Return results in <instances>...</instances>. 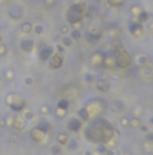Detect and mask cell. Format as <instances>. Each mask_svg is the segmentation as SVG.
Returning a JSON list of instances; mask_svg holds the SVG:
<instances>
[{"instance_id": "cell-1", "label": "cell", "mask_w": 153, "mask_h": 155, "mask_svg": "<svg viewBox=\"0 0 153 155\" xmlns=\"http://www.w3.org/2000/svg\"><path fill=\"white\" fill-rule=\"evenodd\" d=\"M86 4L84 3H79V4H75L73 6L69 7L68 12H67V19L71 24L75 23V22H79L83 19V15L86 12Z\"/></svg>"}, {"instance_id": "cell-2", "label": "cell", "mask_w": 153, "mask_h": 155, "mask_svg": "<svg viewBox=\"0 0 153 155\" xmlns=\"http://www.w3.org/2000/svg\"><path fill=\"white\" fill-rule=\"evenodd\" d=\"M130 61H132L130 55H129L124 49L121 51L120 53L115 54V64H116L118 67H122V69L128 67V66L130 65Z\"/></svg>"}, {"instance_id": "cell-3", "label": "cell", "mask_w": 153, "mask_h": 155, "mask_svg": "<svg viewBox=\"0 0 153 155\" xmlns=\"http://www.w3.org/2000/svg\"><path fill=\"white\" fill-rule=\"evenodd\" d=\"M12 98H13V100L6 99L7 105H9L12 110H15V111H22V110L24 108V106H25V101H24L21 96L15 95V94H12Z\"/></svg>"}, {"instance_id": "cell-4", "label": "cell", "mask_w": 153, "mask_h": 155, "mask_svg": "<svg viewBox=\"0 0 153 155\" xmlns=\"http://www.w3.org/2000/svg\"><path fill=\"white\" fill-rule=\"evenodd\" d=\"M63 61V57L61 53H56L54 55L50 57V61H49V69L50 70H56L62 65Z\"/></svg>"}, {"instance_id": "cell-5", "label": "cell", "mask_w": 153, "mask_h": 155, "mask_svg": "<svg viewBox=\"0 0 153 155\" xmlns=\"http://www.w3.org/2000/svg\"><path fill=\"white\" fill-rule=\"evenodd\" d=\"M51 54H53V47H50V46H44L43 45V47L38 51V57L43 61L48 60L51 57Z\"/></svg>"}, {"instance_id": "cell-6", "label": "cell", "mask_w": 153, "mask_h": 155, "mask_svg": "<svg viewBox=\"0 0 153 155\" xmlns=\"http://www.w3.org/2000/svg\"><path fill=\"white\" fill-rule=\"evenodd\" d=\"M129 30H130V33L134 35V36H141V34L143 33V28H142V25H141V23H139V22H132L130 24H129Z\"/></svg>"}, {"instance_id": "cell-7", "label": "cell", "mask_w": 153, "mask_h": 155, "mask_svg": "<svg viewBox=\"0 0 153 155\" xmlns=\"http://www.w3.org/2000/svg\"><path fill=\"white\" fill-rule=\"evenodd\" d=\"M104 57H105V55H104L103 53H101V52H96V53H93V54L91 55L92 65H93V66H96V67H98V66L103 65Z\"/></svg>"}, {"instance_id": "cell-8", "label": "cell", "mask_w": 153, "mask_h": 155, "mask_svg": "<svg viewBox=\"0 0 153 155\" xmlns=\"http://www.w3.org/2000/svg\"><path fill=\"white\" fill-rule=\"evenodd\" d=\"M109 49H110L111 53L117 54V53H120L121 51H123L124 48H123V45H122V42H121L120 40H114V41L110 43Z\"/></svg>"}, {"instance_id": "cell-9", "label": "cell", "mask_w": 153, "mask_h": 155, "mask_svg": "<svg viewBox=\"0 0 153 155\" xmlns=\"http://www.w3.org/2000/svg\"><path fill=\"white\" fill-rule=\"evenodd\" d=\"M68 129L73 132H76V131H79L82 129V123L78 120V119H75V118H72L69 121H68Z\"/></svg>"}, {"instance_id": "cell-10", "label": "cell", "mask_w": 153, "mask_h": 155, "mask_svg": "<svg viewBox=\"0 0 153 155\" xmlns=\"http://www.w3.org/2000/svg\"><path fill=\"white\" fill-rule=\"evenodd\" d=\"M19 47L24 52H31L32 48H34V41H31V40H23L21 42V46Z\"/></svg>"}, {"instance_id": "cell-11", "label": "cell", "mask_w": 153, "mask_h": 155, "mask_svg": "<svg viewBox=\"0 0 153 155\" xmlns=\"http://www.w3.org/2000/svg\"><path fill=\"white\" fill-rule=\"evenodd\" d=\"M96 87H97L98 90L104 92V93H107V92L109 90V88H110L108 81H105V80H98L97 83H96Z\"/></svg>"}, {"instance_id": "cell-12", "label": "cell", "mask_w": 153, "mask_h": 155, "mask_svg": "<svg viewBox=\"0 0 153 155\" xmlns=\"http://www.w3.org/2000/svg\"><path fill=\"white\" fill-rule=\"evenodd\" d=\"M31 137H32L35 141L40 142V141H42V139L44 138V132L41 131V130H38V129H35V130L31 131Z\"/></svg>"}, {"instance_id": "cell-13", "label": "cell", "mask_w": 153, "mask_h": 155, "mask_svg": "<svg viewBox=\"0 0 153 155\" xmlns=\"http://www.w3.org/2000/svg\"><path fill=\"white\" fill-rule=\"evenodd\" d=\"M103 65L108 69H114L115 67V57H104V61Z\"/></svg>"}, {"instance_id": "cell-14", "label": "cell", "mask_w": 153, "mask_h": 155, "mask_svg": "<svg viewBox=\"0 0 153 155\" xmlns=\"http://www.w3.org/2000/svg\"><path fill=\"white\" fill-rule=\"evenodd\" d=\"M13 125H15V127H16V129H18V130H23V129L25 127V121H24V119H23V118H21V117H16V118L13 119Z\"/></svg>"}, {"instance_id": "cell-15", "label": "cell", "mask_w": 153, "mask_h": 155, "mask_svg": "<svg viewBox=\"0 0 153 155\" xmlns=\"http://www.w3.org/2000/svg\"><path fill=\"white\" fill-rule=\"evenodd\" d=\"M37 129L38 130H41V131H43L44 133L50 129V124L47 121V120H41V121H38V124H37Z\"/></svg>"}, {"instance_id": "cell-16", "label": "cell", "mask_w": 153, "mask_h": 155, "mask_svg": "<svg viewBox=\"0 0 153 155\" xmlns=\"http://www.w3.org/2000/svg\"><path fill=\"white\" fill-rule=\"evenodd\" d=\"M68 135L66 133V132H60L59 135H57V142L61 144V145H65V144H67V142H68Z\"/></svg>"}, {"instance_id": "cell-17", "label": "cell", "mask_w": 153, "mask_h": 155, "mask_svg": "<svg viewBox=\"0 0 153 155\" xmlns=\"http://www.w3.org/2000/svg\"><path fill=\"white\" fill-rule=\"evenodd\" d=\"M123 108H124V105H123V102H122L121 100L115 101L114 105H113V111H114V112H121Z\"/></svg>"}, {"instance_id": "cell-18", "label": "cell", "mask_w": 153, "mask_h": 155, "mask_svg": "<svg viewBox=\"0 0 153 155\" xmlns=\"http://www.w3.org/2000/svg\"><path fill=\"white\" fill-rule=\"evenodd\" d=\"M136 17H138V22L139 23H143V22H146L148 19V13L145 12V11H141Z\"/></svg>"}, {"instance_id": "cell-19", "label": "cell", "mask_w": 153, "mask_h": 155, "mask_svg": "<svg viewBox=\"0 0 153 155\" xmlns=\"http://www.w3.org/2000/svg\"><path fill=\"white\" fill-rule=\"evenodd\" d=\"M68 106H69V104H68V100H66V99H62V100H60V101L57 102V108L67 110Z\"/></svg>"}, {"instance_id": "cell-20", "label": "cell", "mask_w": 153, "mask_h": 155, "mask_svg": "<svg viewBox=\"0 0 153 155\" xmlns=\"http://www.w3.org/2000/svg\"><path fill=\"white\" fill-rule=\"evenodd\" d=\"M50 151H51L53 155H59V154H61L62 148H61V145H59V144H54V145L50 148Z\"/></svg>"}, {"instance_id": "cell-21", "label": "cell", "mask_w": 153, "mask_h": 155, "mask_svg": "<svg viewBox=\"0 0 153 155\" xmlns=\"http://www.w3.org/2000/svg\"><path fill=\"white\" fill-rule=\"evenodd\" d=\"M22 30H23V33H25V34H29V33L32 30V25H31V23H29V22L24 23V24L22 25Z\"/></svg>"}, {"instance_id": "cell-22", "label": "cell", "mask_w": 153, "mask_h": 155, "mask_svg": "<svg viewBox=\"0 0 153 155\" xmlns=\"http://www.w3.org/2000/svg\"><path fill=\"white\" fill-rule=\"evenodd\" d=\"M82 37V33L79 31V30H72V33H71V39L72 40H79Z\"/></svg>"}, {"instance_id": "cell-23", "label": "cell", "mask_w": 153, "mask_h": 155, "mask_svg": "<svg viewBox=\"0 0 153 155\" xmlns=\"http://www.w3.org/2000/svg\"><path fill=\"white\" fill-rule=\"evenodd\" d=\"M40 113L43 114V116L49 114V113H50V107H49L48 105H42V106L40 107Z\"/></svg>"}, {"instance_id": "cell-24", "label": "cell", "mask_w": 153, "mask_h": 155, "mask_svg": "<svg viewBox=\"0 0 153 155\" xmlns=\"http://www.w3.org/2000/svg\"><path fill=\"white\" fill-rule=\"evenodd\" d=\"M79 116H80L84 120H88V119H89V111H88L85 107H83V108L79 111Z\"/></svg>"}, {"instance_id": "cell-25", "label": "cell", "mask_w": 153, "mask_h": 155, "mask_svg": "<svg viewBox=\"0 0 153 155\" xmlns=\"http://www.w3.org/2000/svg\"><path fill=\"white\" fill-rule=\"evenodd\" d=\"M67 145H68V148L71 149V150H75L76 149V147H78V143H76V141L75 139H68V142H67Z\"/></svg>"}, {"instance_id": "cell-26", "label": "cell", "mask_w": 153, "mask_h": 155, "mask_svg": "<svg viewBox=\"0 0 153 155\" xmlns=\"http://www.w3.org/2000/svg\"><path fill=\"white\" fill-rule=\"evenodd\" d=\"M72 39L71 37H68V36H65L63 39H62V46H66V47H69L71 45H72Z\"/></svg>"}, {"instance_id": "cell-27", "label": "cell", "mask_w": 153, "mask_h": 155, "mask_svg": "<svg viewBox=\"0 0 153 155\" xmlns=\"http://www.w3.org/2000/svg\"><path fill=\"white\" fill-rule=\"evenodd\" d=\"M129 125L133 126V127H139L140 126V119L138 118H133L130 121H129Z\"/></svg>"}, {"instance_id": "cell-28", "label": "cell", "mask_w": 153, "mask_h": 155, "mask_svg": "<svg viewBox=\"0 0 153 155\" xmlns=\"http://www.w3.org/2000/svg\"><path fill=\"white\" fill-rule=\"evenodd\" d=\"M73 25V28H74V30H82L83 29V23H82V21H79V22H75V23H73L72 24Z\"/></svg>"}, {"instance_id": "cell-29", "label": "cell", "mask_w": 153, "mask_h": 155, "mask_svg": "<svg viewBox=\"0 0 153 155\" xmlns=\"http://www.w3.org/2000/svg\"><path fill=\"white\" fill-rule=\"evenodd\" d=\"M34 31H35L37 35H41V34L43 33V27H42V25H40V24L35 25V27H34Z\"/></svg>"}, {"instance_id": "cell-30", "label": "cell", "mask_w": 153, "mask_h": 155, "mask_svg": "<svg viewBox=\"0 0 153 155\" xmlns=\"http://www.w3.org/2000/svg\"><path fill=\"white\" fill-rule=\"evenodd\" d=\"M24 119H28V120L34 119V113H32L31 111H26V112L24 113Z\"/></svg>"}, {"instance_id": "cell-31", "label": "cell", "mask_w": 153, "mask_h": 155, "mask_svg": "<svg viewBox=\"0 0 153 155\" xmlns=\"http://www.w3.org/2000/svg\"><path fill=\"white\" fill-rule=\"evenodd\" d=\"M7 53V47L3 43H0V55H5Z\"/></svg>"}, {"instance_id": "cell-32", "label": "cell", "mask_w": 153, "mask_h": 155, "mask_svg": "<svg viewBox=\"0 0 153 155\" xmlns=\"http://www.w3.org/2000/svg\"><path fill=\"white\" fill-rule=\"evenodd\" d=\"M66 111H67V110H61V108H57V110H56V116H57L59 118H62V117H65Z\"/></svg>"}, {"instance_id": "cell-33", "label": "cell", "mask_w": 153, "mask_h": 155, "mask_svg": "<svg viewBox=\"0 0 153 155\" xmlns=\"http://www.w3.org/2000/svg\"><path fill=\"white\" fill-rule=\"evenodd\" d=\"M138 63H139L140 65H145V64L147 63V58L143 57V55H140V57L138 58Z\"/></svg>"}, {"instance_id": "cell-34", "label": "cell", "mask_w": 153, "mask_h": 155, "mask_svg": "<svg viewBox=\"0 0 153 155\" xmlns=\"http://www.w3.org/2000/svg\"><path fill=\"white\" fill-rule=\"evenodd\" d=\"M24 83H25V84H28V86H31V84L34 83V80H32V77H30V76L25 77V78H24Z\"/></svg>"}, {"instance_id": "cell-35", "label": "cell", "mask_w": 153, "mask_h": 155, "mask_svg": "<svg viewBox=\"0 0 153 155\" xmlns=\"http://www.w3.org/2000/svg\"><path fill=\"white\" fill-rule=\"evenodd\" d=\"M109 3L113 4V5H115V6H120V5H122L123 0H109Z\"/></svg>"}, {"instance_id": "cell-36", "label": "cell", "mask_w": 153, "mask_h": 155, "mask_svg": "<svg viewBox=\"0 0 153 155\" xmlns=\"http://www.w3.org/2000/svg\"><path fill=\"white\" fill-rule=\"evenodd\" d=\"M121 125H122V126H129V120H128L127 117H123V118L121 119Z\"/></svg>"}, {"instance_id": "cell-37", "label": "cell", "mask_w": 153, "mask_h": 155, "mask_svg": "<svg viewBox=\"0 0 153 155\" xmlns=\"http://www.w3.org/2000/svg\"><path fill=\"white\" fill-rule=\"evenodd\" d=\"M85 80H86L89 83H91V82L93 81V76L90 75V73H86V75H85Z\"/></svg>"}, {"instance_id": "cell-38", "label": "cell", "mask_w": 153, "mask_h": 155, "mask_svg": "<svg viewBox=\"0 0 153 155\" xmlns=\"http://www.w3.org/2000/svg\"><path fill=\"white\" fill-rule=\"evenodd\" d=\"M146 139H147L148 142H153V133H152V132L147 133V136H146Z\"/></svg>"}, {"instance_id": "cell-39", "label": "cell", "mask_w": 153, "mask_h": 155, "mask_svg": "<svg viewBox=\"0 0 153 155\" xmlns=\"http://www.w3.org/2000/svg\"><path fill=\"white\" fill-rule=\"evenodd\" d=\"M56 49L59 51V53H61V52H63V46L62 45H57L56 46Z\"/></svg>"}, {"instance_id": "cell-40", "label": "cell", "mask_w": 153, "mask_h": 155, "mask_svg": "<svg viewBox=\"0 0 153 155\" xmlns=\"http://www.w3.org/2000/svg\"><path fill=\"white\" fill-rule=\"evenodd\" d=\"M7 77H9L10 80H11L12 77H13V72H12V70H9V71H7Z\"/></svg>"}, {"instance_id": "cell-41", "label": "cell", "mask_w": 153, "mask_h": 155, "mask_svg": "<svg viewBox=\"0 0 153 155\" xmlns=\"http://www.w3.org/2000/svg\"><path fill=\"white\" fill-rule=\"evenodd\" d=\"M44 1H46L47 5H53L55 3V0H44Z\"/></svg>"}, {"instance_id": "cell-42", "label": "cell", "mask_w": 153, "mask_h": 155, "mask_svg": "<svg viewBox=\"0 0 153 155\" xmlns=\"http://www.w3.org/2000/svg\"><path fill=\"white\" fill-rule=\"evenodd\" d=\"M105 150H107V148H104L103 145H101V147L98 148V151H99V153H105Z\"/></svg>"}, {"instance_id": "cell-43", "label": "cell", "mask_w": 153, "mask_h": 155, "mask_svg": "<svg viewBox=\"0 0 153 155\" xmlns=\"http://www.w3.org/2000/svg\"><path fill=\"white\" fill-rule=\"evenodd\" d=\"M17 138H18V137H17V135H12V136H11V141H12V142H16V141H17Z\"/></svg>"}, {"instance_id": "cell-44", "label": "cell", "mask_w": 153, "mask_h": 155, "mask_svg": "<svg viewBox=\"0 0 153 155\" xmlns=\"http://www.w3.org/2000/svg\"><path fill=\"white\" fill-rule=\"evenodd\" d=\"M104 154H107V155H114V153H113V151H111V150H109V149H107V150H105V153H104Z\"/></svg>"}, {"instance_id": "cell-45", "label": "cell", "mask_w": 153, "mask_h": 155, "mask_svg": "<svg viewBox=\"0 0 153 155\" xmlns=\"http://www.w3.org/2000/svg\"><path fill=\"white\" fill-rule=\"evenodd\" d=\"M141 131H143V132H147V131H148L147 126H141Z\"/></svg>"}, {"instance_id": "cell-46", "label": "cell", "mask_w": 153, "mask_h": 155, "mask_svg": "<svg viewBox=\"0 0 153 155\" xmlns=\"http://www.w3.org/2000/svg\"><path fill=\"white\" fill-rule=\"evenodd\" d=\"M61 30H62V33H67V31H68V28H67V27H62Z\"/></svg>"}, {"instance_id": "cell-47", "label": "cell", "mask_w": 153, "mask_h": 155, "mask_svg": "<svg viewBox=\"0 0 153 155\" xmlns=\"http://www.w3.org/2000/svg\"><path fill=\"white\" fill-rule=\"evenodd\" d=\"M85 155H91V153L90 151H85Z\"/></svg>"}, {"instance_id": "cell-48", "label": "cell", "mask_w": 153, "mask_h": 155, "mask_svg": "<svg viewBox=\"0 0 153 155\" xmlns=\"http://www.w3.org/2000/svg\"><path fill=\"white\" fill-rule=\"evenodd\" d=\"M149 121H151V123H152V124H153V117H152V118H151V119H149Z\"/></svg>"}, {"instance_id": "cell-49", "label": "cell", "mask_w": 153, "mask_h": 155, "mask_svg": "<svg viewBox=\"0 0 153 155\" xmlns=\"http://www.w3.org/2000/svg\"><path fill=\"white\" fill-rule=\"evenodd\" d=\"M1 41H3V37H1V35H0V43H1Z\"/></svg>"}]
</instances>
